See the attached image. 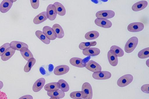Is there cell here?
Listing matches in <instances>:
<instances>
[{
  "instance_id": "cell-1",
  "label": "cell",
  "mask_w": 149,
  "mask_h": 99,
  "mask_svg": "<svg viewBox=\"0 0 149 99\" xmlns=\"http://www.w3.org/2000/svg\"><path fill=\"white\" fill-rule=\"evenodd\" d=\"M138 42V39L137 37L133 36L130 38L125 45V52L128 53L132 52L137 46Z\"/></svg>"
},
{
  "instance_id": "cell-2",
  "label": "cell",
  "mask_w": 149,
  "mask_h": 99,
  "mask_svg": "<svg viewBox=\"0 0 149 99\" xmlns=\"http://www.w3.org/2000/svg\"><path fill=\"white\" fill-rule=\"evenodd\" d=\"M133 77L132 75H125L118 79L117 81V85L120 87H125L130 84L133 81Z\"/></svg>"
},
{
  "instance_id": "cell-3",
  "label": "cell",
  "mask_w": 149,
  "mask_h": 99,
  "mask_svg": "<svg viewBox=\"0 0 149 99\" xmlns=\"http://www.w3.org/2000/svg\"><path fill=\"white\" fill-rule=\"evenodd\" d=\"M111 73L109 71H100L93 73L92 77L94 79L98 80H106L111 78Z\"/></svg>"
},
{
  "instance_id": "cell-4",
  "label": "cell",
  "mask_w": 149,
  "mask_h": 99,
  "mask_svg": "<svg viewBox=\"0 0 149 99\" xmlns=\"http://www.w3.org/2000/svg\"><path fill=\"white\" fill-rule=\"evenodd\" d=\"M115 15L114 12L111 10H103L98 11L96 13L95 16L97 18L106 19H111Z\"/></svg>"
},
{
  "instance_id": "cell-5",
  "label": "cell",
  "mask_w": 149,
  "mask_h": 99,
  "mask_svg": "<svg viewBox=\"0 0 149 99\" xmlns=\"http://www.w3.org/2000/svg\"><path fill=\"white\" fill-rule=\"evenodd\" d=\"M81 91L86 96V98L84 99H92L93 95V90L92 87L89 83L88 82L84 83L82 85Z\"/></svg>"
},
{
  "instance_id": "cell-6",
  "label": "cell",
  "mask_w": 149,
  "mask_h": 99,
  "mask_svg": "<svg viewBox=\"0 0 149 99\" xmlns=\"http://www.w3.org/2000/svg\"><path fill=\"white\" fill-rule=\"evenodd\" d=\"M85 67L89 70L94 73L102 70V67L100 65L92 60H89L86 63Z\"/></svg>"
},
{
  "instance_id": "cell-7",
  "label": "cell",
  "mask_w": 149,
  "mask_h": 99,
  "mask_svg": "<svg viewBox=\"0 0 149 99\" xmlns=\"http://www.w3.org/2000/svg\"><path fill=\"white\" fill-rule=\"evenodd\" d=\"M144 28V25L140 22H134L130 24L127 29L128 31L132 32H137L142 31Z\"/></svg>"
},
{
  "instance_id": "cell-8",
  "label": "cell",
  "mask_w": 149,
  "mask_h": 99,
  "mask_svg": "<svg viewBox=\"0 0 149 99\" xmlns=\"http://www.w3.org/2000/svg\"><path fill=\"white\" fill-rule=\"evenodd\" d=\"M46 13L47 18L51 21H53L57 16L56 9L53 4H50L47 7Z\"/></svg>"
},
{
  "instance_id": "cell-9",
  "label": "cell",
  "mask_w": 149,
  "mask_h": 99,
  "mask_svg": "<svg viewBox=\"0 0 149 99\" xmlns=\"http://www.w3.org/2000/svg\"><path fill=\"white\" fill-rule=\"evenodd\" d=\"M95 23L97 26L104 28H109L112 26V23L110 21L103 18H96L95 20Z\"/></svg>"
},
{
  "instance_id": "cell-10",
  "label": "cell",
  "mask_w": 149,
  "mask_h": 99,
  "mask_svg": "<svg viewBox=\"0 0 149 99\" xmlns=\"http://www.w3.org/2000/svg\"><path fill=\"white\" fill-rule=\"evenodd\" d=\"M14 1L3 0L0 4V11L2 13H5L8 11L11 8Z\"/></svg>"
},
{
  "instance_id": "cell-11",
  "label": "cell",
  "mask_w": 149,
  "mask_h": 99,
  "mask_svg": "<svg viewBox=\"0 0 149 99\" xmlns=\"http://www.w3.org/2000/svg\"><path fill=\"white\" fill-rule=\"evenodd\" d=\"M43 33L50 40H53L56 38V35L52 28L48 26H44L42 29Z\"/></svg>"
},
{
  "instance_id": "cell-12",
  "label": "cell",
  "mask_w": 149,
  "mask_h": 99,
  "mask_svg": "<svg viewBox=\"0 0 149 99\" xmlns=\"http://www.w3.org/2000/svg\"><path fill=\"white\" fill-rule=\"evenodd\" d=\"M69 70V67L68 66L66 65H60L55 68L54 73L56 75H61L67 73Z\"/></svg>"
},
{
  "instance_id": "cell-13",
  "label": "cell",
  "mask_w": 149,
  "mask_h": 99,
  "mask_svg": "<svg viewBox=\"0 0 149 99\" xmlns=\"http://www.w3.org/2000/svg\"><path fill=\"white\" fill-rule=\"evenodd\" d=\"M100 50L96 47H89L82 51L83 54L86 56H94L99 55L100 53Z\"/></svg>"
},
{
  "instance_id": "cell-14",
  "label": "cell",
  "mask_w": 149,
  "mask_h": 99,
  "mask_svg": "<svg viewBox=\"0 0 149 99\" xmlns=\"http://www.w3.org/2000/svg\"><path fill=\"white\" fill-rule=\"evenodd\" d=\"M45 82V80L43 78L38 79L34 83L32 89L34 92L40 91L44 86Z\"/></svg>"
},
{
  "instance_id": "cell-15",
  "label": "cell",
  "mask_w": 149,
  "mask_h": 99,
  "mask_svg": "<svg viewBox=\"0 0 149 99\" xmlns=\"http://www.w3.org/2000/svg\"><path fill=\"white\" fill-rule=\"evenodd\" d=\"M107 57L109 62L112 66L115 67L117 65L118 63V57L111 50H109L107 53Z\"/></svg>"
},
{
  "instance_id": "cell-16",
  "label": "cell",
  "mask_w": 149,
  "mask_h": 99,
  "mask_svg": "<svg viewBox=\"0 0 149 99\" xmlns=\"http://www.w3.org/2000/svg\"><path fill=\"white\" fill-rule=\"evenodd\" d=\"M10 47L12 49L18 51H20L23 47H25L28 48L29 47L26 43L20 41H13L10 43Z\"/></svg>"
},
{
  "instance_id": "cell-17",
  "label": "cell",
  "mask_w": 149,
  "mask_h": 99,
  "mask_svg": "<svg viewBox=\"0 0 149 99\" xmlns=\"http://www.w3.org/2000/svg\"><path fill=\"white\" fill-rule=\"evenodd\" d=\"M148 5L147 1H141L134 4L132 6V9L134 11H138L145 8Z\"/></svg>"
},
{
  "instance_id": "cell-18",
  "label": "cell",
  "mask_w": 149,
  "mask_h": 99,
  "mask_svg": "<svg viewBox=\"0 0 149 99\" xmlns=\"http://www.w3.org/2000/svg\"><path fill=\"white\" fill-rule=\"evenodd\" d=\"M70 63L73 66L79 68L85 67L86 64L84 63L83 59L78 57H73L70 59Z\"/></svg>"
},
{
  "instance_id": "cell-19",
  "label": "cell",
  "mask_w": 149,
  "mask_h": 99,
  "mask_svg": "<svg viewBox=\"0 0 149 99\" xmlns=\"http://www.w3.org/2000/svg\"><path fill=\"white\" fill-rule=\"evenodd\" d=\"M52 29L54 31L56 36V38H61L64 36V31L61 27L59 24L56 23L52 26Z\"/></svg>"
},
{
  "instance_id": "cell-20",
  "label": "cell",
  "mask_w": 149,
  "mask_h": 99,
  "mask_svg": "<svg viewBox=\"0 0 149 99\" xmlns=\"http://www.w3.org/2000/svg\"><path fill=\"white\" fill-rule=\"evenodd\" d=\"M46 12L44 11L37 15L33 19V22L36 24H40L47 19Z\"/></svg>"
},
{
  "instance_id": "cell-21",
  "label": "cell",
  "mask_w": 149,
  "mask_h": 99,
  "mask_svg": "<svg viewBox=\"0 0 149 99\" xmlns=\"http://www.w3.org/2000/svg\"><path fill=\"white\" fill-rule=\"evenodd\" d=\"M15 50L10 47L8 48L1 56V59L3 61H6L10 59L14 54Z\"/></svg>"
},
{
  "instance_id": "cell-22",
  "label": "cell",
  "mask_w": 149,
  "mask_h": 99,
  "mask_svg": "<svg viewBox=\"0 0 149 99\" xmlns=\"http://www.w3.org/2000/svg\"><path fill=\"white\" fill-rule=\"evenodd\" d=\"M47 94L50 97H54L59 99L63 98L65 96L64 92L59 89L52 91H47Z\"/></svg>"
},
{
  "instance_id": "cell-23",
  "label": "cell",
  "mask_w": 149,
  "mask_h": 99,
  "mask_svg": "<svg viewBox=\"0 0 149 99\" xmlns=\"http://www.w3.org/2000/svg\"><path fill=\"white\" fill-rule=\"evenodd\" d=\"M45 90L47 91H52L59 89L60 85L58 82H52L46 84L44 87Z\"/></svg>"
},
{
  "instance_id": "cell-24",
  "label": "cell",
  "mask_w": 149,
  "mask_h": 99,
  "mask_svg": "<svg viewBox=\"0 0 149 99\" xmlns=\"http://www.w3.org/2000/svg\"><path fill=\"white\" fill-rule=\"evenodd\" d=\"M53 4L56 8L57 14L61 16L65 15L66 12V10L62 4L58 2H56Z\"/></svg>"
},
{
  "instance_id": "cell-25",
  "label": "cell",
  "mask_w": 149,
  "mask_h": 99,
  "mask_svg": "<svg viewBox=\"0 0 149 99\" xmlns=\"http://www.w3.org/2000/svg\"><path fill=\"white\" fill-rule=\"evenodd\" d=\"M20 51L23 57L27 61L31 58H33L32 54L27 48L23 47Z\"/></svg>"
},
{
  "instance_id": "cell-26",
  "label": "cell",
  "mask_w": 149,
  "mask_h": 99,
  "mask_svg": "<svg viewBox=\"0 0 149 99\" xmlns=\"http://www.w3.org/2000/svg\"><path fill=\"white\" fill-rule=\"evenodd\" d=\"M35 34L36 36L44 43L49 44L50 43V40L46 36L43 32L39 30H37L35 32Z\"/></svg>"
},
{
  "instance_id": "cell-27",
  "label": "cell",
  "mask_w": 149,
  "mask_h": 99,
  "mask_svg": "<svg viewBox=\"0 0 149 99\" xmlns=\"http://www.w3.org/2000/svg\"><path fill=\"white\" fill-rule=\"evenodd\" d=\"M70 96L74 99H84L86 98L85 94L82 91L72 92L70 93Z\"/></svg>"
},
{
  "instance_id": "cell-28",
  "label": "cell",
  "mask_w": 149,
  "mask_h": 99,
  "mask_svg": "<svg viewBox=\"0 0 149 99\" xmlns=\"http://www.w3.org/2000/svg\"><path fill=\"white\" fill-rule=\"evenodd\" d=\"M110 50H112L117 57H121L124 55L123 50L120 47L116 45L112 46Z\"/></svg>"
},
{
  "instance_id": "cell-29",
  "label": "cell",
  "mask_w": 149,
  "mask_h": 99,
  "mask_svg": "<svg viewBox=\"0 0 149 99\" xmlns=\"http://www.w3.org/2000/svg\"><path fill=\"white\" fill-rule=\"evenodd\" d=\"M99 36V33L96 31H92L86 33L85 35V38L87 40H91L95 39Z\"/></svg>"
},
{
  "instance_id": "cell-30",
  "label": "cell",
  "mask_w": 149,
  "mask_h": 99,
  "mask_svg": "<svg viewBox=\"0 0 149 99\" xmlns=\"http://www.w3.org/2000/svg\"><path fill=\"white\" fill-rule=\"evenodd\" d=\"M36 59L34 58L30 59L28 61L26 64L25 65L24 70L25 72H29L32 67L34 65L36 62Z\"/></svg>"
},
{
  "instance_id": "cell-31",
  "label": "cell",
  "mask_w": 149,
  "mask_h": 99,
  "mask_svg": "<svg viewBox=\"0 0 149 99\" xmlns=\"http://www.w3.org/2000/svg\"><path fill=\"white\" fill-rule=\"evenodd\" d=\"M60 85V89L64 92H67L69 90L68 83L63 79H60L58 82Z\"/></svg>"
},
{
  "instance_id": "cell-32",
  "label": "cell",
  "mask_w": 149,
  "mask_h": 99,
  "mask_svg": "<svg viewBox=\"0 0 149 99\" xmlns=\"http://www.w3.org/2000/svg\"><path fill=\"white\" fill-rule=\"evenodd\" d=\"M97 44L96 41L91 42H82L80 43L79 46V49L83 50L86 48L90 47L91 46H95Z\"/></svg>"
},
{
  "instance_id": "cell-33",
  "label": "cell",
  "mask_w": 149,
  "mask_h": 99,
  "mask_svg": "<svg viewBox=\"0 0 149 99\" xmlns=\"http://www.w3.org/2000/svg\"><path fill=\"white\" fill-rule=\"evenodd\" d=\"M138 57L140 58L144 59L149 57V47H148L140 51L138 54Z\"/></svg>"
},
{
  "instance_id": "cell-34",
  "label": "cell",
  "mask_w": 149,
  "mask_h": 99,
  "mask_svg": "<svg viewBox=\"0 0 149 99\" xmlns=\"http://www.w3.org/2000/svg\"><path fill=\"white\" fill-rule=\"evenodd\" d=\"M10 47V43H6L0 47V56L3 54L5 51Z\"/></svg>"
},
{
  "instance_id": "cell-35",
  "label": "cell",
  "mask_w": 149,
  "mask_h": 99,
  "mask_svg": "<svg viewBox=\"0 0 149 99\" xmlns=\"http://www.w3.org/2000/svg\"><path fill=\"white\" fill-rule=\"evenodd\" d=\"M32 7L34 9H37L39 5V0H30Z\"/></svg>"
},
{
  "instance_id": "cell-36",
  "label": "cell",
  "mask_w": 149,
  "mask_h": 99,
  "mask_svg": "<svg viewBox=\"0 0 149 99\" xmlns=\"http://www.w3.org/2000/svg\"><path fill=\"white\" fill-rule=\"evenodd\" d=\"M149 84H146L143 85L141 87V90L143 92L147 94L149 93Z\"/></svg>"
},
{
  "instance_id": "cell-37",
  "label": "cell",
  "mask_w": 149,
  "mask_h": 99,
  "mask_svg": "<svg viewBox=\"0 0 149 99\" xmlns=\"http://www.w3.org/2000/svg\"><path fill=\"white\" fill-rule=\"evenodd\" d=\"M0 99H8L6 94L0 91Z\"/></svg>"
},
{
  "instance_id": "cell-38",
  "label": "cell",
  "mask_w": 149,
  "mask_h": 99,
  "mask_svg": "<svg viewBox=\"0 0 149 99\" xmlns=\"http://www.w3.org/2000/svg\"><path fill=\"white\" fill-rule=\"evenodd\" d=\"M33 96L30 95H26L22 96L19 99H33Z\"/></svg>"
},
{
  "instance_id": "cell-39",
  "label": "cell",
  "mask_w": 149,
  "mask_h": 99,
  "mask_svg": "<svg viewBox=\"0 0 149 99\" xmlns=\"http://www.w3.org/2000/svg\"><path fill=\"white\" fill-rule=\"evenodd\" d=\"M40 71L41 74L44 75L46 74V71L44 68L41 67L40 68Z\"/></svg>"
},
{
  "instance_id": "cell-40",
  "label": "cell",
  "mask_w": 149,
  "mask_h": 99,
  "mask_svg": "<svg viewBox=\"0 0 149 99\" xmlns=\"http://www.w3.org/2000/svg\"><path fill=\"white\" fill-rule=\"evenodd\" d=\"M54 69V66L52 64H50L49 65L48 70L50 72H52Z\"/></svg>"
},
{
  "instance_id": "cell-41",
  "label": "cell",
  "mask_w": 149,
  "mask_h": 99,
  "mask_svg": "<svg viewBox=\"0 0 149 99\" xmlns=\"http://www.w3.org/2000/svg\"><path fill=\"white\" fill-rule=\"evenodd\" d=\"M90 58V57H87L86 58H84V59L83 60V62L86 64V63L87 62H88V61L89 59Z\"/></svg>"
},
{
  "instance_id": "cell-42",
  "label": "cell",
  "mask_w": 149,
  "mask_h": 99,
  "mask_svg": "<svg viewBox=\"0 0 149 99\" xmlns=\"http://www.w3.org/2000/svg\"><path fill=\"white\" fill-rule=\"evenodd\" d=\"M3 84L2 81H0V90H1L3 87Z\"/></svg>"
},
{
  "instance_id": "cell-43",
  "label": "cell",
  "mask_w": 149,
  "mask_h": 99,
  "mask_svg": "<svg viewBox=\"0 0 149 99\" xmlns=\"http://www.w3.org/2000/svg\"><path fill=\"white\" fill-rule=\"evenodd\" d=\"M49 99H59L54 97H51Z\"/></svg>"
}]
</instances>
